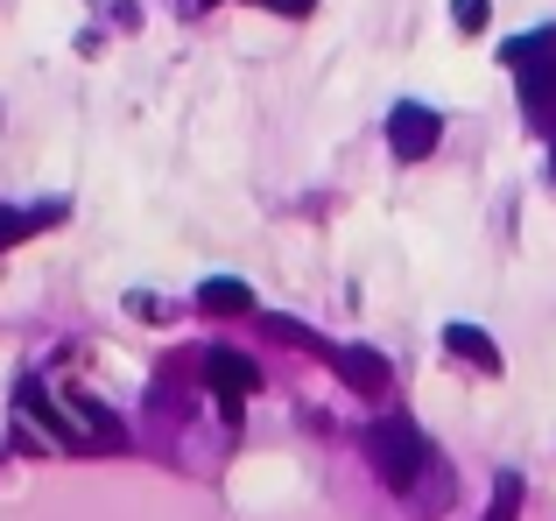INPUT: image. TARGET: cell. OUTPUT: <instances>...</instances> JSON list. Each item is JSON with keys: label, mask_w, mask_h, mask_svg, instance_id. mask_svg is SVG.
Masks as SVG:
<instances>
[{"label": "cell", "mask_w": 556, "mask_h": 521, "mask_svg": "<svg viewBox=\"0 0 556 521\" xmlns=\"http://www.w3.org/2000/svg\"><path fill=\"white\" fill-rule=\"evenodd\" d=\"M437 135H444V120H437L430 106H416V99H402V106L388 113V141L402 163H422V155L437 149Z\"/></svg>", "instance_id": "3957f363"}, {"label": "cell", "mask_w": 556, "mask_h": 521, "mask_svg": "<svg viewBox=\"0 0 556 521\" xmlns=\"http://www.w3.org/2000/svg\"><path fill=\"white\" fill-rule=\"evenodd\" d=\"M64 219V205H36V212H0V254L8 247H22L28 233H42V226H56Z\"/></svg>", "instance_id": "52a82bcc"}, {"label": "cell", "mask_w": 556, "mask_h": 521, "mask_svg": "<svg viewBox=\"0 0 556 521\" xmlns=\"http://www.w3.org/2000/svg\"><path fill=\"white\" fill-rule=\"evenodd\" d=\"M198 303H204L212 317H226V310H254V289H247V282H232V275H212V282L198 289Z\"/></svg>", "instance_id": "ba28073f"}, {"label": "cell", "mask_w": 556, "mask_h": 521, "mask_svg": "<svg viewBox=\"0 0 556 521\" xmlns=\"http://www.w3.org/2000/svg\"><path fill=\"white\" fill-rule=\"evenodd\" d=\"M261 8H275V14H311L317 0H261Z\"/></svg>", "instance_id": "8fae6325"}, {"label": "cell", "mask_w": 556, "mask_h": 521, "mask_svg": "<svg viewBox=\"0 0 556 521\" xmlns=\"http://www.w3.org/2000/svg\"><path fill=\"white\" fill-rule=\"evenodd\" d=\"M451 14H458L465 36H479V28H486V0H451Z\"/></svg>", "instance_id": "30bf717a"}, {"label": "cell", "mask_w": 556, "mask_h": 521, "mask_svg": "<svg viewBox=\"0 0 556 521\" xmlns=\"http://www.w3.org/2000/svg\"><path fill=\"white\" fill-rule=\"evenodd\" d=\"M444 353L465 359V367H479V373H501V345H493L479 325H451L444 331Z\"/></svg>", "instance_id": "5b68a950"}, {"label": "cell", "mask_w": 556, "mask_h": 521, "mask_svg": "<svg viewBox=\"0 0 556 521\" xmlns=\"http://www.w3.org/2000/svg\"><path fill=\"white\" fill-rule=\"evenodd\" d=\"M331 367H339L345 381L359 387V395H380V373H388V367H380V353H367V345H345V353H331Z\"/></svg>", "instance_id": "8992f818"}, {"label": "cell", "mask_w": 556, "mask_h": 521, "mask_svg": "<svg viewBox=\"0 0 556 521\" xmlns=\"http://www.w3.org/2000/svg\"><path fill=\"white\" fill-rule=\"evenodd\" d=\"M507 71L521 78V99H529L535 120L556 113V28H535V36L507 42Z\"/></svg>", "instance_id": "7a4b0ae2"}, {"label": "cell", "mask_w": 556, "mask_h": 521, "mask_svg": "<svg viewBox=\"0 0 556 521\" xmlns=\"http://www.w3.org/2000/svg\"><path fill=\"white\" fill-rule=\"evenodd\" d=\"M367 458H374V472L394 486V494H408L416 480H430V466H437V458H430V444H422V430L394 423V416L367 430Z\"/></svg>", "instance_id": "6da1fadb"}, {"label": "cell", "mask_w": 556, "mask_h": 521, "mask_svg": "<svg viewBox=\"0 0 556 521\" xmlns=\"http://www.w3.org/2000/svg\"><path fill=\"white\" fill-rule=\"evenodd\" d=\"M515 514H521V480L507 472V480L493 486V500H486V514H479V521H515Z\"/></svg>", "instance_id": "9c48e42d"}, {"label": "cell", "mask_w": 556, "mask_h": 521, "mask_svg": "<svg viewBox=\"0 0 556 521\" xmlns=\"http://www.w3.org/2000/svg\"><path fill=\"white\" fill-rule=\"evenodd\" d=\"M204 381L218 387V402H240V395H254V387H261V373H254V359H247V353H226V345H218V353H204Z\"/></svg>", "instance_id": "277c9868"}]
</instances>
